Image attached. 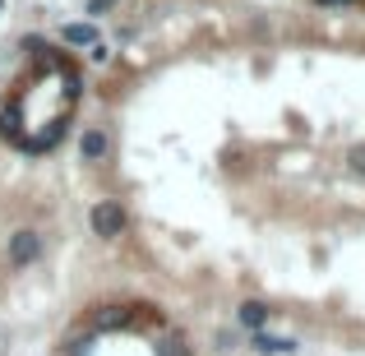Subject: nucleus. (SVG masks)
Returning a JSON list of instances; mask_svg holds the SVG:
<instances>
[{
  "label": "nucleus",
  "mask_w": 365,
  "mask_h": 356,
  "mask_svg": "<svg viewBox=\"0 0 365 356\" xmlns=\"http://www.w3.org/2000/svg\"><path fill=\"white\" fill-rule=\"evenodd\" d=\"M88 227H93V236H120L125 232V208L116 204V199H102V204H93V213H88Z\"/></svg>",
  "instance_id": "1"
},
{
  "label": "nucleus",
  "mask_w": 365,
  "mask_h": 356,
  "mask_svg": "<svg viewBox=\"0 0 365 356\" xmlns=\"http://www.w3.org/2000/svg\"><path fill=\"white\" fill-rule=\"evenodd\" d=\"M42 259V236L33 232V227H19L14 236H9V264L14 268H28Z\"/></svg>",
  "instance_id": "2"
},
{
  "label": "nucleus",
  "mask_w": 365,
  "mask_h": 356,
  "mask_svg": "<svg viewBox=\"0 0 365 356\" xmlns=\"http://www.w3.org/2000/svg\"><path fill=\"white\" fill-rule=\"evenodd\" d=\"M130 324H134L130 305H107V310L93 315V329H98V333H116V329H130Z\"/></svg>",
  "instance_id": "3"
},
{
  "label": "nucleus",
  "mask_w": 365,
  "mask_h": 356,
  "mask_svg": "<svg viewBox=\"0 0 365 356\" xmlns=\"http://www.w3.org/2000/svg\"><path fill=\"white\" fill-rule=\"evenodd\" d=\"M79 153H83V162H102L111 153V139H107V130H83V139H79Z\"/></svg>",
  "instance_id": "4"
},
{
  "label": "nucleus",
  "mask_w": 365,
  "mask_h": 356,
  "mask_svg": "<svg viewBox=\"0 0 365 356\" xmlns=\"http://www.w3.org/2000/svg\"><path fill=\"white\" fill-rule=\"evenodd\" d=\"M61 42L65 46H98L102 37H98V28H93V24H65L61 28Z\"/></svg>",
  "instance_id": "5"
},
{
  "label": "nucleus",
  "mask_w": 365,
  "mask_h": 356,
  "mask_svg": "<svg viewBox=\"0 0 365 356\" xmlns=\"http://www.w3.org/2000/svg\"><path fill=\"white\" fill-rule=\"evenodd\" d=\"M236 320H241V329H250V333H259L268 324V305L264 301H245L241 310H236Z\"/></svg>",
  "instance_id": "6"
},
{
  "label": "nucleus",
  "mask_w": 365,
  "mask_h": 356,
  "mask_svg": "<svg viewBox=\"0 0 365 356\" xmlns=\"http://www.w3.org/2000/svg\"><path fill=\"white\" fill-rule=\"evenodd\" d=\"M250 338H255V352H264V356H282V352H296V342L292 338H273V333H250Z\"/></svg>",
  "instance_id": "7"
},
{
  "label": "nucleus",
  "mask_w": 365,
  "mask_h": 356,
  "mask_svg": "<svg viewBox=\"0 0 365 356\" xmlns=\"http://www.w3.org/2000/svg\"><path fill=\"white\" fill-rule=\"evenodd\" d=\"M347 162H351V171H356V176H365V143H356V148L347 153Z\"/></svg>",
  "instance_id": "8"
},
{
  "label": "nucleus",
  "mask_w": 365,
  "mask_h": 356,
  "mask_svg": "<svg viewBox=\"0 0 365 356\" xmlns=\"http://www.w3.org/2000/svg\"><path fill=\"white\" fill-rule=\"evenodd\" d=\"M111 5H116V0H88V14H107Z\"/></svg>",
  "instance_id": "9"
},
{
  "label": "nucleus",
  "mask_w": 365,
  "mask_h": 356,
  "mask_svg": "<svg viewBox=\"0 0 365 356\" xmlns=\"http://www.w3.org/2000/svg\"><path fill=\"white\" fill-rule=\"evenodd\" d=\"M319 5H329V9H338V5H356V0H319Z\"/></svg>",
  "instance_id": "10"
},
{
  "label": "nucleus",
  "mask_w": 365,
  "mask_h": 356,
  "mask_svg": "<svg viewBox=\"0 0 365 356\" xmlns=\"http://www.w3.org/2000/svg\"><path fill=\"white\" fill-rule=\"evenodd\" d=\"M0 9H5V0H0Z\"/></svg>",
  "instance_id": "11"
}]
</instances>
